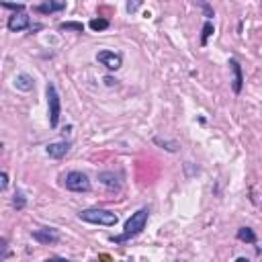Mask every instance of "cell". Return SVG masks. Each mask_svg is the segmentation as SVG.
Segmentation results:
<instances>
[{
	"label": "cell",
	"mask_w": 262,
	"mask_h": 262,
	"mask_svg": "<svg viewBox=\"0 0 262 262\" xmlns=\"http://www.w3.org/2000/svg\"><path fill=\"white\" fill-rule=\"evenodd\" d=\"M236 238L240 240V242H244V244H258V236H256V232L252 227H248V225H244V227H240L238 232H236Z\"/></svg>",
	"instance_id": "cell-13"
},
{
	"label": "cell",
	"mask_w": 262,
	"mask_h": 262,
	"mask_svg": "<svg viewBox=\"0 0 262 262\" xmlns=\"http://www.w3.org/2000/svg\"><path fill=\"white\" fill-rule=\"evenodd\" d=\"M66 9V0H45L43 5L35 7V13L41 15H53V13H61Z\"/></svg>",
	"instance_id": "cell-11"
},
{
	"label": "cell",
	"mask_w": 262,
	"mask_h": 262,
	"mask_svg": "<svg viewBox=\"0 0 262 262\" xmlns=\"http://www.w3.org/2000/svg\"><path fill=\"white\" fill-rule=\"evenodd\" d=\"M0 246H3V252H0V262H3V260H7V258L11 256V250H9V244H7V238L0 240Z\"/></svg>",
	"instance_id": "cell-20"
},
{
	"label": "cell",
	"mask_w": 262,
	"mask_h": 262,
	"mask_svg": "<svg viewBox=\"0 0 262 262\" xmlns=\"http://www.w3.org/2000/svg\"><path fill=\"white\" fill-rule=\"evenodd\" d=\"M148 219H150V207H140L136 213H131V217L125 221L123 234L111 236L109 240H111L113 244H125V242H129L131 238H136V236H140V234L144 232Z\"/></svg>",
	"instance_id": "cell-1"
},
{
	"label": "cell",
	"mask_w": 262,
	"mask_h": 262,
	"mask_svg": "<svg viewBox=\"0 0 262 262\" xmlns=\"http://www.w3.org/2000/svg\"><path fill=\"white\" fill-rule=\"evenodd\" d=\"M154 144L156 146H160L162 150H166V152H178V148H180V144L176 142V140H168V138H160V136H156L154 138Z\"/></svg>",
	"instance_id": "cell-14"
},
{
	"label": "cell",
	"mask_w": 262,
	"mask_h": 262,
	"mask_svg": "<svg viewBox=\"0 0 262 262\" xmlns=\"http://www.w3.org/2000/svg\"><path fill=\"white\" fill-rule=\"evenodd\" d=\"M70 148H72V144H70L68 140H57V142L47 144L45 154H47L49 158H53V160H61V158H66V154L70 152Z\"/></svg>",
	"instance_id": "cell-9"
},
{
	"label": "cell",
	"mask_w": 262,
	"mask_h": 262,
	"mask_svg": "<svg viewBox=\"0 0 262 262\" xmlns=\"http://www.w3.org/2000/svg\"><path fill=\"white\" fill-rule=\"evenodd\" d=\"M59 31H76V33H84V25L76 23V21H66L59 23Z\"/></svg>",
	"instance_id": "cell-18"
},
{
	"label": "cell",
	"mask_w": 262,
	"mask_h": 262,
	"mask_svg": "<svg viewBox=\"0 0 262 262\" xmlns=\"http://www.w3.org/2000/svg\"><path fill=\"white\" fill-rule=\"evenodd\" d=\"M31 238L39 244H43V246H53V244H59L61 234H59L57 227H41V229H33Z\"/></svg>",
	"instance_id": "cell-5"
},
{
	"label": "cell",
	"mask_w": 262,
	"mask_h": 262,
	"mask_svg": "<svg viewBox=\"0 0 262 262\" xmlns=\"http://www.w3.org/2000/svg\"><path fill=\"white\" fill-rule=\"evenodd\" d=\"M98 180H101L109 190H115L119 192L123 188V180H121V174L119 172H113V170H107V172H98Z\"/></svg>",
	"instance_id": "cell-10"
},
{
	"label": "cell",
	"mask_w": 262,
	"mask_h": 262,
	"mask_svg": "<svg viewBox=\"0 0 262 262\" xmlns=\"http://www.w3.org/2000/svg\"><path fill=\"white\" fill-rule=\"evenodd\" d=\"M78 219H82L86 223H94V225H105V227H113L119 221V217L113 211L101 209V207H90V209L78 211Z\"/></svg>",
	"instance_id": "cell-2"
},
{
	"label": "cell",
	"mask_w": 262,
	"mask_h": 262,
	"mask_svg": "<svg viewBox=\"0 0 262 262\" xmlns=\"http://www.w3.org/2000/svg\"><path fill=\"white\" fill-rule=\"evenodd\" d=\"M105 82H107V86H113V84H115V82H117V80H113V78H111V76H107V78H105Z\"/></svg>",
	"instance_id": "cell-24"
},
{
	"label": "cell",
	"mask_w": 262,
	"mask_h": 262,
	"mask_svg": "<svg viewBox=\"0 0 262 262\" xmlns=\"http://www.w3.org/2000/svg\"><path fill=\"white\" fill-rule=\"evenodd\" d=\"M194 5H196V7H199V9L203 11V15H205V19H207V21H211V19L215 17V13H213V7L207 3V0H194Z\"/></svg>",
	"instance_id": "cell-17"
},
{
	"label": "cell",
	"mask_w": 262,
	"mask_h": 262,
	"mask_svg": "<svg viewBox=\"0 0 262 262\" xmlns=\"http://www.w3.org/2000/svg\"><path fill=\"white\" fill-rule=\"evenodd\" d=\"M7 29H9L11 33H21V31H25V29H31V17L25 13V9H23V11H15V13L9 17Z\"/></svg>",
	"instance_id": "cell-7"
},
{
	"label": "cell",
	"mask_w": 262,
	"mask_h": 262,
	"mask_svg": "<svg viewBox=\"0 0 262 262\" xmlns=\"http://www.w3.org/2000/svg\"><path fill=\"white\" fill-rule=\"evenodd\" d=\"M61 186L70 192H90L92 184H90V178L80 172V170H72V172H66L61 176Z\"/></svg>",
	"instance_id": "cell-4"
},
{
	"label": "cell",
	"mask_w": 262,
	"mask_h": 262,
	"mask_svg": "<svg viewBox=\"0 0 262 262\" xmlns=\"http://www.w3.org/2000/svg\"><path fill=\"white\" fill-rule=\"evenodd\" d=\"M3 7H5V9H13V11H23V9H25V5H21V3H19V5H13V3H7V0L3 3Z\"/></svg>",
	"instance_id": "cell-22"
},
{
	"label": "cell",
	"mask_w": 262,
	"mask_h": 262,
	"mask_svg": "<svg viewBox=\"0 0 262 262\" xmlns=\"http://www.w3.org/2000/svg\"><path fill=\"white\" fill-rule=\"evenodd\" d=\"M45 96H47V107H49V127L57 129L59 117H61V98L57 92V86L49 80L45 86Z\"/></svg>",
	"instance_id": "cell-3"
},
{
	"label": "cell",
	"mask_w": 262,
	"mask_h": 262,
	"mask_svg": "<svg viewBox=\"0 0 262 262\" xmlns=\"http://www.w3.org/2000/svg\"><path fill=\"white\" fill-rule=\"evenodd\" d=\"M88 27H90L92 31H105V29L111 27V23H109L107 19H92V21L88 23Z\"/></svg>",
	"instance_id": "cell-19"
},
{
	"label": "cell",
	"mask_w": 262,
	"mask_h": 262,
	"mask_svg": "<svg viewBox=\"0 0 262 262\" xmlns=\"http://www.w3.org/2000/svg\"><path fill=\"white\" fill-rule=\"evenodd\" d=\"M13 207H15L17 211H21V209L27 207V196H25V192H23L21 188H17L15 194H13Z\"/></svg>",
	"instance_id": "cell-15"
},
{
	"label": "cell",
	"mask_w": 262,
	"mask_h": 262,
	"mask_svg": "<svg viewBox=\"0 0 262 262\" xmlns=\"http://www.w3.org/2000/svg\"><path fill=\"white\" fill-rule=\"evenodd\" d=\"M96 61L101 63V66H105L107 70L115 72V70H119L121 66H123V55H121V53H117V51L103 49V51H98V53H96Z\"/></svg>",
	"instance_id": "cell-6"
},
{
	"label": "cell",
	"mask_w": 262,
	"mask_h": 262,
	"mask_svg": "<svg viewBox=\"0 0 262 262\" xmlns=\"http://www.w3.org/2000/svg\"><path fill=\"white\" fill-rule=\"evenodd\" d=\"M213 31H215L213 23H211V21H205V25H203V29H201V39H199L201 47H205V45H207V39L213 35Z\"/></svg>",
	"instance_id": "cell-16"
},
{
	"label": "cell",
	"mask_w": 262,
	"mask_h": 262,
	"mask_svg": "<svg viewBox=\"0 0 262 262\" xmlns=\"http://www.w3.org/2000/svg\"><path fill=\"white\" fill-rule=\"evenodd\" d=\"M15 88L17 90H23V92H31L33 90V86H35V80H33V76L31 74H27V72H21V74H17L15 76Z\"/></svg>",
	"instance_id": "cell-12"
},
{
	"label": "cell",
	"mask_w": 262,
	"mask_h": 262,
	"mask_svg": "<svg viewBox=\"0 0 262 262\" xmlns=\"http://www.w3.org/2000/svg\"><path fill=\"white\" fill-rule=\"evenodd\" d=\"M144 0H127V13H136L142 7Z\"/></svg>",
	"instance_id": "cell-21"
},
{
	"label": "cell",
	"mask_w": 262,
	"mask_h": 262,
	"mask_svg": "<svg viewBox=\"0 0 262 262\" xmlns=\"http://www.w3.org/2000/svg\"><path fill=\"white\" fill-rule=\"evenodd\" d=\"M229 70L234 74V80H232V90L234 94H240L242 88H244V72H242V63L236 59V57H229Z\"/></svg>",
	"instance_id": "cell-8"
},
{
	"label": "cell",
	"mask_w": 262,
	"mask_h": 262,
	"mask_svg": "<svg viewBox=\"0 0 262 262\" xmlns=\"http://www.w3.org/2000/svg\"><path fill=\"white\" fill-rule=\"evenodd\" d=\"M0 178H3V182H0V190H7V186H9V174L3 172V174H0Z\"/></svg>",
	"instance_id": "cell-23"
}]
</instances>
